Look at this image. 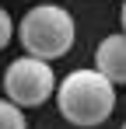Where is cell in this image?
Returning a JSON list of instances; mask_svg holds the SVG:
<instances>
[{
    "mask_svg": "<svg viewBox=\"0 0 126 129\" xmlns=\"http://www.w3.org/2000/svg\"><path fill=\"white\" fill-rule=\"evenodd\" d=\"M56 105L67 122L95 129L116 108V84H109L98 70H74L56 87Z\"/></svg>",
    "mask_w": 126,
    "mask_h": 129,
    "instance_id": "obj_1",
    "label": "cell"
},
{
    "mask_svg": "<svg viewBox=\"0 0 126 129\" xmlns=\"http://www.w3.org/2000/svg\"><path fill=\"white\" fill-rule=\"evenodd\" d=\"M14 31H18L25 56H35L42 63H53V59L67 56L70 45H74V35H77L70 11L60 4H35L18 21Z\"/></svg>",
    "mask_w": 126,
    "mask_h": 129,
    "instance_id": "obj_2",
    "label": "cell"
},
{
    "mask_svg": "<svg viewBox=\"0 0 126 129\" xmlns=\"http://www.w3.org/2000/svg\"><path fill=\"white\" fill-rule=\"evenodd\" d=\"M4 91H7V101L18 108H35L42 101H49V94L56 91V77H53V66L35 59V56H21L7 66L4 73Z\"/></svg>",
    "mask_w": 126,
    "mask_h": 129,
    "instance_id": "obj_3",
    "label": "cell"
},
{
    "mask_svg": "<svg viewBox=\"0 0 126 129\" xmlns=\"http://www.w3.org/2000/svg\"><path fill=\"white\" fill-rule=\"evenodd\" d=\"M95 70L102 73L109 84H126V35H123V31L98 42Z\"/></svg>",
    "mask_w": 126,
    "mask_h": 129,
    "instance_id": "obj_4",
    "label": "cell"
},
{
    "mask_svg": "<svg viewBox=\"0 0 126 129\" xmlns=\"http://www.w3.org/2000/svg\"><path fill=\"white\" fill-rule=\"evenodd\" d=\"M0 129H28L25 122V112L11 101H0Z\"/></svg>",
    "mask_w": 126,
    "mask_h": 129,
    "instance_id": "obj_5",
    "label": "cell"
},
{
    "mask_svg": "<svg viewBox=\"0 0 126 129\" xmlns=\"http://www.w3.org/2000/svg\"><path fill=\"white\" fill-rule=\"evenodd\" d=\"M11 39H14V21H11V14L0 7V49L11 42Z\"/></svg>",
    "mask_w": 126,
    "mask_h": 129,
    "instance_id": "obj_6",
    "label": "cell"
},
{
    "mask_svg": "<svg viewBox=\"0 0 126 129\" xmlns=\"http://www.w3.org/2000/svg\"><path fill=\"white\" fill-rule=\"evenodd\" d=\"M123 35H126V4H123Z\"/></svg>",
    "mask_w": 126,
    "mask_h": 129,
    "instance_id": "obj_7",
    "label": "cell"
},
{
    "mask_svg": "<svg viewBox=\"0 0 126 129\" xmlns=\"http://www.w3.org/2000/svg\"><path fill=\"white\" fill-rule=\"evenodd\" d=\"M123 129H126V126H123Z\"/></svg>",
    "mask_w": 126,
    "mask_h": 129,
    "instance_id": "obj_8",
    "label": "cell"
}]
</instances>
